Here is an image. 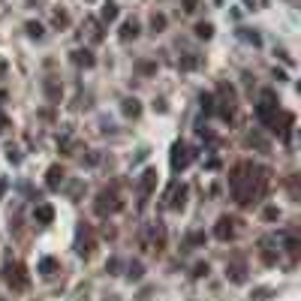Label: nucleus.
Returning <instances> with one entry per match:
<instances>
[{"label": "nucleus", "mask_w": 301, "mask_h": 301, "mask_svg": "<svg viewBox=\"0 0 301 301\" xmlns=\"http://www.w3.org/2000/svg\"><path fill=\"white\" fill-rule=\"evenodd\" d=\"M268 184V169L253 166V163H238V166L229 172V187H232V196L238 199V205H253L259 202V196L265 193Z\"/></svg>", "instance_id": "obj_1"}, {"label": "nucleus", "mask_w": 301, "mask_h": 301, "mask_svg": "<svg viewBox=\"0 0 301 301\" xmlns=\"http://www.w3.org/2000/svg\"><path fill=\"white\" fill-rule=\"evenodd\" d=\"M292 124H295V115H289V112H274V118L268 121L265 127L271 130V133H277L283 142H289V135H292Z\"/></svg>", "instance_id": "obj_2"}, {"label": "nucleus", "mask_w": 301, "mask_h": 301, "mask_svg": "<svg viewBox=\"0 0 301 301\" xmlns=\"http://www.w3.org/2000/svg\"><path fill=\"white\" fill-rule=\"evenodd\" d=\"M193 157H196V151L187 142H175L172 145V172H184V169L193 163Z\"/></svg>", "instance_id": "obj_3"}, {"label": "nucleus", "mask_w": 301, "mask_h": 301, "mask_svg": "<svg viewBox=\"0 0 301 301\" xmlns=\"http://www.w3.org/2000/svg\"><path fill=\"white\" fill-rule=\"evenodd\" d=\"M217 94H220V100H214V102H220V105H214V112H220L223 121H232V115H235V91L223 81V85L217 88Z\"/></svg>", "instance_id": "obj_4"}, {"label": "nucleus", "mask_w": 301, "mask_h": 301, "mask_svg": "<svg viewBox=\"0 0 301 301\" xmlns=\"http://www.w3.org/2000/svg\"><path fill=\"white\" fill-rule=\"evenodd\" d=\"M121 208H124V202L118 199V187H105L100 193V199H97V214L105 217V214H115Z\"/></svg>", "instance_id": "obj_5"}, {"label": "nucleus", "mask_w": 301, "mask_h": 301, "mask_svg": "<svg viewBox=\"0 0 301 301\" xmlns=\"http://www.w3.org/2000/svg\"><path fill=\"white\" fill-rule=\"evenodd\" d=\"M3 280L15 289V292H21V289H28V271L21 262H9V265L3 268Z\"/></svg>", "instance_id": "obj_6"}, {"label": "nucleus", "mask_w": 301, "mask_h": 301, "mask_svg": "<svg viewBox=\"0 0 301 301\" xmlns=\"http://www.w3.org/2000/svg\"><path fill=\"white\" fill-rule=\"evenodd\" d=\"M94 247H97V241H94V232H91V226H78V232H75V250H78V256H91L94 253Z\"/></svg>", "instance_id": "obj_7"}, {"label": "nucleus", "mask_w": 301, "mask_h": 301, "mask_svg": "<svg viewBox=\"0 0 301 301\" xmlns=\"http://www.w3.org/2000/svg\"><path fill=\"white\" fill-rule=\"evenodd\" d=\"M274 112H277V100H274V91H262V100L256 105V118L268 124L271 118H274Z\"/></svg>", "instance_id": "obj_8"}, {"label": "nucleus", "mask_w": 301, "mask_h": 301, "mask_svg": "<svg viewBox=\"0 0 301 301\" xmlns=\"http://www.w3.org/2000/svg\"><path fill=\"white\" fill-rule=\"evenodd\" d=\"M157 187V169H145L142 172V181H139V205H145L148 202V196H151V190Z\"/></svg>", "instance_id": "obj_9"}, {"label": "nucleus", "mask_w": 301, "mask_h": 301, "mask_svg": "<svg viewBox=\"0 0 301 301\" xmlns=\"http://www.w3.org/2000/svg\"><path fill=\"white\" fill-rule=\"evenodd\" d=\"M187 193H190V190H187V184H172V187H169V193H166V205L169 208H175V211H178V208H184V202H187Z\"/></svg>", "instance_id": "obj_10"}, {"label": "nucleus", "mask_w": 301, "mask_h": 301, "mask_svg": "<svg viewBox=\"0 0 301 301\" xmlns=\"http://www.w3.org/2000/svg\"><path fill=\"white\" fill-rule=\"evenodd\" d=\"M232 223H235L232 217H220V220H217V226H214V235H217L220 241H229V238L235 235V226H232Z\"/></svg>", "instance_id": "obj_11"}, {"label": "nucleus", "mask_w": 301, "mask_h": 301, "mask_svg": "<svg viewBox=\"0 0 301 301\" xmlns=\"http://www.w3.org/2000/svg\"><path fill=\"white\" fill-rule=\"evenodd\" d=\"M64 175H67V172H64V166H58V163L48 169V175H45V184H48V190H61V184H64Z\"/></svg>", "instance_id": "obj_12"}, {"label": "nucleus", "mask_w": 301, "mask_h": 301, "mask_svg": "<svg viewBox=\"0 0 301 301\" xmlns=\"http://www.w3.org/2000/svg\"><path fill=\"white\" fill-rule=\"evenodd\" d=\"M34 220H36V223H42V226H45V223H51V220H54V208H51L48 202L36 205V208H34Z\"/></svg>", "instance_id": "obj_13"}, {"label": "nucleus", "mask_w": 301, "mask_h": 301, "mask_svg": "<svg viewBox=\"0 0 301 301\" xmlns=\"http://www.w3.org/2000/svg\"><path fill=\"white\" fill-rule=\"evenodd\" d=\"M208 235L205 232H187L184 235V250H196V247H205Z\"/></svg>", "instance_id": "obj_14"}, {"label": "nucleus", "mask_w": 301, "mask_h": 301, "mask_svg": "<svg viewBox=\"0 0 301 301\" xmlns=\"http://www.w3.org/2000/svg\"><path fill=\"white\" fill-rule=\"evenodd\" d=\"M226 277L232 283H244L247 280V268L241 265V262H232V265H226Z\"/></svg>", "instance_id": "obj_15"}, {"label": "nucleus", "mask_w": 301, "mask_h": 301, "mask_svg": "<svg viewBox=\"0 0 301 301\" xmlns=\"http://www.w3.org/2000/svg\"><path fill=\"white\" fill-rule=\"evenodd\" d=\"M135 36H139V21H135V18H127V21L121 24V39L130 42V39H135Z\"/></svg>", "instance_id": "obj_16"}, {"label": "nucleus", "mask_w": 301, "mask_h": 301, "mask_svg": "<svg viewBox=\"0 0 301 301\" xmlns=\"http://www.w3.org/2000/svg\"><path fill=\"white\" fill-rule=\"evenodd\" d=\"M72 61H75L78 67H94V64H97V58H94L88 48H78V51H72Z\"/></svg>", "instance_id": "obj_17"}, {"label": "nucleus", "mask_w": 301, "mask_h": 301, "mask_svg": "<svg viewBox=\"0 0 301 301\" xmlns=\"http://www.w3.org/2000/svg\"><path fill=\"white\" fill-rule=\"evenodd\" d=\"M121 112H124L127 118H139V115H142V105H139V100H124Z\"/></svg>", "instance_id": "obj_18"}, {"label": "nucleus", "mask_w": 301, "mask_h": 301, "mask_svg": "<svg viewBox=\"0 0 301 301\" xmlns=\"http://www.w3.org/2000/svg\"><path fill=\"white\" fill-rule=\"evenodd\" d=\"M262 259H265L268 265L277 262V253H274V247H271V238H262Z\"/></svg>", "instance_id": "obj_19"}, {"label": "nucleus", "mask_w": 301, "mask_h": 301, "mask_svg": "<svg viewBox=\"0 0 301 301\" xmlns=\"http://www.w3.org/2000/svg\"><path fill=\"white\" fill-rule=\"evenodd\" d=\"M283 244H286L289 256H292V259H298V253H301V241H298V238H295V235H286V241H283Z\"/></svg>", "instance_id": "obj_20"}, {"label": "nucleus", "mask_w": 301, "mask_h": 301, "mask_svg": "<svg viewBox=\"0 0 301 301\" xmlns=\"http://www.w3.org/2000/svg\"><path fill=\"white\" fill-rule=\"evenodd\" d=\"M39 271H42L45 277H51V274L58 271V259H51V256H45V259L39 262Z\"/></svg>", "instance_id": "obj_21"}, {"label": "nucleus", "mask_w": 301, "mask_h": 301, "mask_svg": "<svg viewBox=\"0 0 301 301\" xmlns=\"http://www.w3.org/2000/svg\"><path fill=\"white\" fill-rule=\"evenodd\" d=\"M196 36H199V39H211V36H214V24L199 21V24H196Z\"/></svg>", "instance_id": "obj_22"}, {"label": "nucleus", "mask_w": 301, "mask_h": 301, "mask_svg": "<svg viewBox=\"0 0 301 301\" xmlns=\"http://www.w3.org/2000/svg\"><path fill=\"white\" fill-rule=\"evenodd\" d=\"M142 274H145V265H142V262H130V265H127V277H130V280H142Z\"/></svg>", "instance_id": "obj_23"}, {"label": "nucleus", "mask_w": 301, "mask_h": 301, "mask_svg": "<svg viewBox=\"0 0 301 301\" xmlns=\"http://www.w3.org/2000/svg\"><path fill=\"white\" fill-rule=\"evenodd\" d=\"M196 67H202L199 54H187V58H181V69H196Z\"/></svg>", "instance_id": "obj_24"}, {"label": "nucleus", "mask_w": 301, "mask_h": 301, "mask_svg": "<svg viewBox=\"0 0 301 301\" xmlns=\"http://www.w3.org/2000/svg\"><path fill=\"white\" fill-rule=\"evenodd\" d=\"M24 31H28V36H34V39H42V34H45L39 21H28V24H24Z\"/></svg>", "instance_id": "obj_25"}, {"label": "nucleus", "mask_w": 301, "mask_h": 301, "mask_svg": "<svg viewBox=\"0 0 301 301\" xmlns=\"http://www.w3.org/2000/svg\"><path fill=\"white\" fill-rule=\"evenodd\" d=\"M115 18H118V6H115V3H105V6H102V21L108 24V21H115Z\"/></svg>", "instance_id": "obj_26"}, {"label": "nucleus", "mask_w": 301, "mask_h": 301, "mask_svg": "<svg viewBox=\"0 0 301 301\" xmlns=\"http://www.w3.org/2000/svg\"><path fill=\"white\" fill-rule=\"evenodd\" d=\"M163 28H166V15H160V12H154V15H151V31H154V34H160Z\"/></svg>", "instance_id": "obj_27"}, {"label": "nucleus", "mask_w": 301, "mask_h": 301, "mask_svg": "<svg viewBox=\"0 0 301 301\" xmlns=\"http://www.w3.org/2000/svg\"><path fill=\"white\" fill-rule=\"evenodd\" d=\"M241 39H244V42H253V45H259V42H262L259 34H256V31H250V28H241Z\"/></svg>", "instance_id": "obj_28"}, {"label": "nucleus", "mask_w": 301, "mask_h": 301, "mask_svg": "<svg viewBox=\"0 0 301 301\" xmlns=\"http://www.w3.org/2000/svg\"><path fill=\"white\" fill-rule=\"evenodd\" d=\"M247 145H256L259 151H268V142L259 133H250V135H247Z\"/></svg>", "instance_id": "obj_29"}, {"label": "nucleus", "mask_w": 301, "mask_h": 301, "mask_svg": "<svg viewBox=\"0 0 301 301\" xmlns=\"http://www.w3.org/2000/svg\"><path fill=\"white\" fill-rule=\"evenodd\" d=\"M139 72H145V75H151V72H157V64H151V61H142V64H135Z\"/></svg>", "instance_id": "obj_30"}, {"label": "nucleus", "mask_w": 301, "mask_h": 301, "mask_svg": "<svg viewBox=\"0 0 301 301\" xmlns=\"http://www.w3.org/2000/svg\"><path fill=\"white\" fill-rule=\"evenodd\" d=\"M202 108H205V115L214 112V97H211V94H202Z\"/></svg>", "instance_id": "obj_31"}, {"label": "nucleus", "mask_w": 301, "mask_h": 301, "mask_svg": "<svg viewBox=\"0 0 301 301\" xmlns=\"http://www.w3.org/2000/svg\"><path fill=\"white\" fill-rule=\"evenodd\" d=\"M105 271H108V274H118V271H121V259H118V256H112V259L105 262Z\"/></svg>", "instance_id": "obj_32"}, {"label": "nucleus", "mask_w": 301, "mask_h": 301, "mask_svg": "<svg viewBox=\"0 0 301 301\" xmlns=\"http://www.w3.org/2000/svg\"><path fill=\"white\" fill-rule=\"evenodd\" d=\"M45 91H48V97H51V100H61V88H58L54 81H45Z\"/></svg>", "instance_id": "obj_33"}, {"label": "nucleus", "mask_w": 301, "mask_h": 301, "mask_svg": "<svg viewBox=\"0 0 301 301\" xmlns=\"http://www.w3.org/2000/svg\"><path fill=\"white\" fill-rule=\"evenodd\" d=\"M54 24H58V28H67V24H69V15L58 9V12H54Z\"/></svg>", "instance_id": "obj_34"}, {"label": "nucleus", "mask_w": 301, "mask_h": 301, "mask_svg": "<svg viewBox=\"0 0 301 301\" xmlns=\"http://www.w3.org/2000/svg\"><path fill=\"white\" fill-rule=\"evenodd\" d=\"M6 160H9V163H21V154H18V148H6Z\"/></svg>", "instance_id": "obj_35"}, {"label": "nucleus", "mask_w": 301, "mask_h": 301, "mask_svg": "<svg viewBox=\"0 0 301 301\" xmlns=\"http://www.w3.org/2000/svg\"><path fill=\"white\" fill-rule=\"evenodd\" d=\"M81 190H85V181H72V184H69V196H72V199H75Z\"/></svg>", "instance_id": "obj_36"}, {"label": "nucleus", "mask_w": 301, "mask_h": 301, "mask_svg": "<svg viewBox=\"0 0 301 301\" xmlns=\"http://www.w3.org/2000/svg\"><path fill=\"white\" fill-rule=\"evenodd\" d=\"M262 214H265V220H277V217H280V211H277L274 205H268V208L262 211Z\"/></svg>", "instance_id": "obj_37"}, {"label": "nucleus", "mask_w": 301, "mask_h": 301, "mask_svg": "<svg viewBox=\"0 0 301 301\" xmlns=\"http://www.w3.org/2000/svg\"><path fill=\"white\" fill-rule=\"evenodd\" d=\"M205 274H208V262H199L193 268V277H205Z\"/></svg>", "instance_id": "obj_38"}, {"label": "nucleus", "mask_w": 301, "mask_h": 301, "mask_svg": "<svg viewBox=\"0 0 301 301\" xmlns=\"http://www.w3.org/2000/svg\"><path fill=\"white\" fill-rule=\"evenodd\" d=\"M199 9V0H184V12H196Z\"/></svg>", "instance_id": "obj_39"}, {"label": "nucleus", "mask_w": 301, "mask_h": 301, "mask_svg": "<svg viewBox=\"0 0 301 301\" xmlns=\"http://www.w3.org/2000/svg\"><path fill=\"white\" fill-rule=\"evenodd\" d=\"M85 163H88V166H94V163H100V154H88V157H85Z\"/></svg>", "instance_id": "obj_40"}, {"label": "nucleus", "mask_w": 301, "mask_h": 301, "mask_svg": "<svg viewBox=\"0 0 301 301\" xmlns=\"http://www.w3.org/2000/svg\"><path fill=\"white\" fill-rule=\"evenodd\" d=\"M253 298H256V301H262V298H268V289H256V292H253Z\"/></svg>", "instance_id": "obj_41"}, {"label": "nucleus", "mask_w": 301, "mask_h": 301, "mask_svg": "<svg viewBox=\"0 0 301 301\" xmlns=\"http://www.w3.org/2000/svg\"><path fill=\"white\" fill-rule=\"evenodd\" d=\"M6 69H9V64H6V61H3V58H0V78H3V75H6Z\"/></svg>", "instance_id": "obj_42"}, {"label": "nucleus", "mask_w": 301, "mask_h": 301, "mask_svg": "<svg viewBox=\"0 0 301 301\" xmlns=\"http://www.w3.org/2000/svg\"><path fill=\"white\" fill-rule=\"evenodd\" d=\"M6 187H9V181H0V199H3V193H6Z\"/></svg>", "instance_id": "obj_43"}, {"label": "nucleus", "mask_w": 301, "mask_h": 301, "mask_svg": "<svg viewBox=\"0 0 301 301\" xmlns=\"http://www.w3.org/2000/svg\"><path fill=\"white\" fill-rule=\"evenodd\" d=\"M3 130H6V118L0 115V133H3Z\"/></svg>", "instance_id": "obj_44"}, {"label": "nucleus", "mask_w": 301, "mask_h": 301, "mask_svg": "<svg viewBox=\"0 0 301 301\" xmlns=\"http://www.w3.org/2000/svg\"><path fill=\"white\" fill-rule=\"evenodd\" d=\"M244 3H247V6H253V0H244Z\"/></svg>", "instance_id": "obj_45"}]
</instances>
